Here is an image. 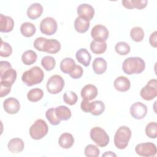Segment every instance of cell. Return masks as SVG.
<instances>
[{
  "mask_svg": "<svg viewBox=\"0 0 157 157\" xmlns=\"http://www.w3.org/2000/svg\"><path fill=\"white\" fill-rule=\"evenodd\" d=\"M145 68L144 61L140 57H129L123 63L122 69L128 74H138L142 72Z\"/></svg>",
  "mask_w": 157,
  "mask_h": 157,
  "instance_id": "6da1fadb",
  "label": "cell"
},
{
  "mask_svg": "<svg viewBox=\"0 0 157 157\" xmlns=\"http://www.w3.org/2000/svg\"><path fill=\"white\" fill-rule=\"evenodd\" d=\"M44 77L43 71L38 66H34L23 72L21 76L22 82L28 86L41 83Z\"/></svg>",
  "mask_w": 157,
  "mask_h": 157,
  "instance_id": "7a4b0ae2",
  "label": "cell"
},
{
  "mask_svg": "<svg viewBox=\"0 0 157 157\" xmlns=\"http://www.w3.org/2000/svg\"><path fill=\"white\" fill-rule=\"evenodd\" d=\"M131 137V129L128 126H121L115 132L113 139L114 144L118 149H124L127 147Z\"/></svg>",
  "mask_w": 157,
  "mask_h": 157,
  "instance_id": "3957f363",
  "label": "cell"
},
{
  "mask_svg": "<svg viewBox=\"0 0 157 157\" xmlns=\"http://www.w3.org/2000/svg\"><path fill=\"white\" fill-rule=\"evenodd\" d=\"M17 71L12 69L10 63L7 61L0 62V78L1 81L10 83L12 85L16 80Z\"/></svg>",
  "mask_w": 157,
  "mask_h": 157,
  "instance_id": "277c9868",
  "label": "cell"
},
{
  "mask_svg": "<svg viewBox=\"0 0 157 157\" xmlns=\"http://www.w3.org/2000/svg\"><path fill=\"white\" fill-rule=\"evenodd\" d=\"M48 127L42 119L37 120L29 128V135L33 139L40 140L47 135Z\"/></svg>",
  "mask_w": 157,
  "mask_h": 157,
  "instance_id": "5b68a950",
  "label": "cell"
},
{
  "mask_svg": "<svg viewBox=\"0 0 157 157\" xmlns=\"http://www.w3.org/2000/svg\"><path fill=\"white\" fill-rule=\"evenodd\" d=\"M90 136L91 140L99 147L107 146L110 141V138L104 129L101 127H94L90 130Z\"/></svg>",
  "mask_w": 157,
  "mask_h": 157,
  "instance_id": "8992f818",
  "label": "cell"
},
{
  "mask_svg": "<svg viewBox=\"0 0 157 157\" xmlns=\"http://www.w3.org/2000/svg\"><path fill=\"white\" fill-rule=\"evenodd\" d=\"M64 86V81L61 76L53 75L51 76L46 85L48 92L52 94H56L60 93Z\"/></svg>",
  "mask_w": 157,
  "mask_h": 157,
  "instance_id": "52a82bcc",
  "label": "cell"
},
{
  "mask_svg": "<svg viewBox=\"0 0 157 157\" xmlns=\"http://www.w3.org/2000/svg\"><path fill=\"white\" fill-rule=\"evenodd\" d=\"M140 95L145 101H150L155 98L157 96L156 79L150 80L147 85L140 90Z\"/></svg>",
  "mask_w": 157,
  "mask_h": 157,
  "instance_id": "ba28073f",
  "label": "cell"
},
{
  "mask_svg": "<svg viewBox=\"0 0 157 157\" xmlns=\"http://www.w3.org/2000/svg\"><path fill=\"white\" fill-rule=\"evenodd\" d=\"M58 29L56 21L52 17L44 18L40 23V30L44 34L51 36L54 34Z\"/></svg>",
  "mask_w": 157,
  "mask_h": 157,
  "instance_id": "9c48e42d",
  "label": "cell"
},
{
  "mask_svg": "<svg viewBox=\"0 0 157 157\" xmlns=\"http://www.w3.org/2000/svg\"><path fill=\"white\" fill-rule=\"evenodd\" d=\"M135 151L141 156H154L157 152L156 146L152 142L139 144L136 146Z\"/></svg>",
  "mask_w": 157,
  "mask_h": 157,
  "instance_id": "30bf717a",
  "label": "cell"
},
{
  "mask_svg": "<svg viewBox=\"0 0 157 157\" xmlns=\"http://www.w3.org/2000/svg\"><path fill=\"white\" fill-rule=\"evenodd\" d=\"M109 32L107 28L102 25H96L91 29V36L92 38L97 41L105 42L109 37Z\"/></svg>",
  "mask_w": 157,
  "mask_h": 157,
  "instance_id": "8fae6325",
  "label": "cell"
},
{
  "mask_svg": "<svg viewBox=\"0 0 157 157\" xmlns=\"http://www.w3.org/2000/svg\"><path fill=\"white\" fill-rule=\"evenodd\" d=\"M147 113V106L140 102H136L131 105L130 107L131 115L136 120H140L144 118Z\"/></svg>",
  "mask_w": 157,
  "mask_h": 157,
  "instance_id": "7c38bea8",
  "label": "cell"
},
{
  "mask_svg": "<svg viewBox=\"0 0 157 157\" xmlns=\"http://www.w3.org/2000/svg\"><path fill=\"white\" fill-rule=\"evenodd\" d=\"M60 49L61 44L58 40L53 39H48L45 38L42 47V52L51 54H55L58 53Z\"/></svg>",
  "mask_w": 157,
  "mask_h": 157,
  "instance_id": "4fadbf2b",
  "label": "cell"
},
{
  "mask_svg": "<svg viewBox=\"0 0 157 157\" xmlns=\"http://www.w3.org/2000/svg\"><path fill=\"white\" fill-rule=\"evenodd\" d=\"M77 14L79 17L83 18L88 21H90L94 17V9L90 4H81L77 7Z\"/></svg>",
  "mask_w": 157,
  "mask_h": 157,
  "instance_id": "5bb4252c",
  "label": "cell"
},
{
  "mask_svg": "<svg viewBox=\"0 0 157 157\" xmlns=\"http://www.w3.org/2000/svg\"><path fill=\"white\" fill-rule=\"evenodd\" d=\"M3 107L7 113L9 114H15L20 110V104L17 99L10 97L4 101Z\"/></svg>",
  "mask_w": 157,
  "mask_h": 157,
  "instance_id": "9a60e30c",
  "label": "cell"
},
{
  "mask_svg": "<svg viewBox=\"0 0 157 157\" xmlns=\"http://www.w3.org/2000/svg\"><path fill=\"white\" fill-rule=\"evenodd\" d=\"M80 94L83 99L91 101L97 96L98 89L94 85L88 84L83 86L81 90Z\"/></svg>",
  "mask_w": 157,
  "mask_h": 157,
  "instance_id": "2e32d148",
  "label": "cell"
},
{
  "mask_svg": "<svg viewBox=\"0 0 157 157\" xmlns=\"http://www.w3.org/2000/svg\"><path fill=\"white\" fill-rule=\"evenodd\" d=\"M43 7L40 3L35 2L31 4L28 8L26 13L31 20H36L39 18L43 12Z\"/></svg>",
  "mask_w": 157,
  "mask_h": 157,
  "instance_id": "e0dca14e",
  "label": "cell"
},
{
  "mask_svg": "<svg viewBox=\"0 0 157 157\" xmlns=\"http://www.w3.org/2000/svg\"><path fill=\"white\" fill-rule=\"evenodd\" d=\"M113 86L118 91L125 92L129 90L131 83L127 77L124 76H120L116 78L114 80Z\"/></svg>",
  "mask_w": 157,
  "mask_h": 157,
  "instance_id": "ac0fdd59",
  "label": "cell"
},
{
  "mask_svg": "<svg viewBox=\"0 0 157 157\" xmlns=\"http://www.w3.org/2000/svg\"><path fill=\"white\" fill-rule=\"evenodd\" d=\"M14 21L11 17L0 14V31L1 33H9L12 31Z\"/></svg>",
  "mask_w": 157,
  "mask_h": 157,
  "instance_id": "d6986e66",
  "label": "cell"
},
{
  "mask_svg": "<svg viewBox=\"0 0 157 157\" xmlns=\"http://www.w3.org/2000/svg\"><path fill=\"white\" fill-rule=\"evenodd\" d=\"M75 57L78 62L85 67L90 65L91 60V56L86 48H80L75 54Z\"/></svg>",
  "mask_w": 157,
  "mask_h": 157,
  "instance_id": "ffe728a7",
  "label": "cell"
},
{
  "mask_svg": "<svg viewBox=\"0 0 157 157\" xmlns=\"http://www.w3.org/2000/svg\"><path fill=\"white\" fill-rule=\"evenodd\" d=\"M24 142L20 138H13L9 140L7 147L9 150L13 153L21 152L24 149Z\"/></svg>",
  "mask_w": 157,
  "mask_h": 157,
  "instance_id": "44dd1931",
  "label": "cell"
},
{
  "mask_svg": "<svg viewBox=\"0 0 157 157\" xmlns=\"http://www.w3.org/2000/svg\"><path fill=\"white\" fill-rule=\"evenodd\" d=\"M123 6L128 9L136 8L137 9H144L148 3L147 0H123L121 1Z\"/></svg>",
  "mask_w": 157,
  "mask_h": 157,
  "instance_id": "7402d4cb",
  "label": "cell"
},
{
  "mask_svg": "<svg viewBox=\"0 0 157 157\" xmlns=\"http://www.w3.org/2000/svg\"><path fill=\"white\" fill-rule=\"evenodd\" d=\"M92 66L93 71L95 74L101 75L106 71L107 64L106 61L104 58L99 57L94 59Z\"/></svg>",
  "mask_w": 157,
  "mask_h": 157,
  "instance_id": "603a6c76",
  "label": "cell"
},
{
  "mask_svg": "<svg viewBox=\"0 0 157 157\" xmlns=\"http://www.w3.org/2000/svg\"><path fill=\"white\" fill-rule=\"evenodd\" d=\"M58 143L60 147L63 148H70L74 145V139L71 134L64 132L59 137Z\"/></svg>",
  "mask_w": 157,
  "mask_h": 157,
  "instance_id": "cb8c5ba5",
  "label": "cell"
},
{
  "mask_svg": "<svg viewBox=\"0 0 157 157\" xmlns=\"http://www.w3.org/2000/svg\"><path fill=\"white\" fill-rule=\"evenodd\" d=\"M57 118L60 121H66L69 120L72 115L71 110L65 105H59L55 109Z\"/></svg>",
  "mask_w": 157,
  "mask_h": 157,
  "instance_id": "d4e9b609",
  "label": "cell"
},
{
  "mask_svg": "<svg viewBox=\"0 0 157 157\" xmlns=\"http://www.w3.org/2000/svg\"><path fill=\"white\" fill-rule=\"evenodd\" d=\"M90 21L81 17H77L74 21V28L77 32L85 33L90 27Z\"/></svg>",
  "mask_w": 157,
  "mask_h": 157,
  "instance_id": "484cf974",
  "label": "cell"
},
{
  "mask_svg": "<svg viewBox=\"0 0 157 157\" xmlns=\"http://www.w3.org/2000/svg\"><path fill=\"white\" fill-rule=\"evenodd\" d=\"M75 63L72 58H66L61 61L59 67L63 73L69 74L75 67Z\"/></svg>",
  "mask_w": 157,
  "mask_h": 157,
  "instance_id": "4316f807",
  "label": "cell"
},
{
  "mask_svg": "<svg viewBox=\"0 0 157 157\" xmlns=\"http://www.w3.org/2000/svg\"><path fill=\"white\" fill-rule=\"evenodd\" d=\"M106 49L107 44L104 41L102 42L93 40L90 44V50L94 54H102L105 52Z\"/></svg>",
  "mask_w": 157,
  "mask_h": 157,
  "instance_id": "83f0119b",
  "label": "cell"
},
{
  "mask_svg": "<svg viewBox=\"0 0 157 157\" xmlns=\"http://www.w3.org/2000/svg\"><path fill=\"white\" fill-rule=\"evenodd\" d=\"M37 55L36 53L31 50L25 51L21 56V61L25 65L29 66L34 64L37 60Z\"/></svg>",
  "mask_w": 157,
  "mask_h": 157,
  "instance_id": "f1b7e54d",
  "label": "cell"
},
{
  "mask_svg": "<svg viewBox=\"0 0 157 157\" xmlns=\"http://www.w3.org/2000/svg\"><path fill=\"white\" fill-rule=\"evenodd\" d=\"M36 31V28L34 25L30 22L23 23L20 27V32L21 34L26 37L33 36Z\"/></svg>",
  "mask_w": 157,
  "mask_h": 157,
  "instance_id": "f546056e",
  "label": "cell"
},
{
  "mask_svg": "<svg viewBox=\"0 0 157 157\" xmlns=\"http://www.w3.org/2000/svg\"><path fill=\"white\" fill-rule=\"evenodd\" d=\"M105 110V104L101 101H94L91 102L90 112L94 116L101 115Z\"/></svg>",
  "mask_w": 157,
  "mask_h": 157,
  "instance_id": "4dcf8cb0",
  "label": "cell"
},
{
  "mask_svg": "<svg viewBox=\"0 0 157 157\" xmlns=\"http://www.w3.org/2000/svg\"><path fill=\"white\" fill-rule=\"evenodd\" d=\"M44 96V91L39 88H33L27 94V98L31 102H37L40 101Z\"/></svg>",
  "mask_w": 157,
  "mask_h": 157,
  "instance_id": "1f68e13d",
  "label": "cell"
},
{
  "mask_svg": "<svg viewBox=\"0 0 157 157\" xmlns=\"http://www.w3.org/2000/svg\"><path fill=\"white\" fill-rule=\"evenodd\" d=\"M130 36L132 40L134 42H141L144 38V31L141 27H134L130 31Z\"/></svg>",
  "mask_w": 157,
  "mask_h": 157,
  "instance_id": "d6a6232c",
  "label": "cell"
},
{
  "mask_svg": "<svg viewBox=\"0 0 157 157\" xmlns=\"http://www.w3.org/2000/svg\"><path fill=\"white\" fill-rule=\"evenodd\" d=\"M41 65L47 71H52L56 65V61L51 56H45L41 59Z\"/></svg>",
  "mask_w": 157,
  "mask_h": 157,
  "instance_id": "836d02e7",
  "label": "cell"
},
{
  "mask_svg": "<svg viewBox=\"0 0 157 157\" xmlns=\"http://www.w3.org/2000/svg\"><path fill=\"white\" fill-rule=\"evenodd\" d=\"M115 52L120 55H126L130 52V46L125 42H119L115 46Z\"/></svg>",
  "mask_w": 157,
  "mask_h": 157,
  "instance_id": "e575fe53",
  "label": "cell"
},
{
  "mask_svg": "<svg viewBox=\"0 0 157 157\" xmlns=\"http://www.w3.org/2000/svg\"><path fill=\"white\" fill-rule=\"evenodd\" d=\"M45 117L49 123L52 125L56 126L61 123V121L57 118L56 115L54 108L48 109L45 112Z\"/></svg>",
  "mask_w": 157,
  "mask_h": 157,
  "instance_id": "d590c367",
  "label": "cell"
},
{
  "mask_svg": "<svg viewBox=\"0 0 157 157\" xmlns=\"http://www.w3.org/2000/svg\"><path fill=\"white\" fill-rule=\"evenodd\" d=\"M78 99L77 95L72 91H66L63 94V100L64 102L70 105H74Z\"/></svg>",
  "mask_w": 157,
  "mask_h": 157,
  "instance_id": "8d00e7d4",
  "label": "cell"
},
{
  "mask_svg": "<svg viewBox=\"0 0 157 157\" xmlns=\"http://www.w3.org/2000/svg\"><path fill=\"white\" fill-rule=\"evenodd\" d=\"M146 135L151 139H156L157 137V123L156 122H150L145 128Z\"/></svg>",
  "mask_w": 157,
  "mask_h": 157,
  "instance_id": "74e56055",
  "label": "cell"
},
{
  "mask_svg": "<svg viewBox=\"0 0 157 157\" xmlns=\"http://www.w3.org/2000/svg\"><path fill=\"white\" fill-rule=\"evenodd\" d=\"M84 153L88 157H98L99 155L100 151L98 147L93 144H89L86 146Z\"/></svg>",
  "mask_w": 157,
  "mask_h": 157,
  "instance_id": "f35d334b",
  "label": "cell"
},
{
  "mask_svg": "<svg viewBox=\"0 0 157 157\" xmlns=\"http://www.w3.org/2000/svg\"><path fill=\"white\" fill-rule=\"evenodd\" d=\"M12 53V48L10 44L7 42H3L1 40V48H0V56L2 57H8Z\"/></svg>",
  "mask_w": 157,
  "mask_h": 157,
  "instance_id": "ab89813d",
  "label": "cell"
},
{
  "mask_svg": "<svg viewBox=\"0 0 157 157\" xmlns=\"http://www.w3.org/2000/svg\"><path fill=\"white\" fill-rule=\"evenodd\" d=\"M12 85L4 81L0 82V97L2 98L7 96L11 90Z\"/></svg>",
  "mask_w": 157,
  "mask_h": 157,
  "instance_id": "60d3db41",
  "label": "cell"
},
{
  "mask_svg": "<svg viewBox=\"0 0 157 157\" xmlns=\"http://www.w3.org/2000/svg\"><path fill=\"white\" fill-rule=\"evenodd\" d=\"M83 73V70L82 66L79 65H76L75 67L74 68V69L69 74V75L71 76V77H72L74 79H78L82 76Z\"/></svg>",
  "mask_w": 157,
  "mask_h": 157,
  "instance_id": "b9f144b4",
  "label": "cell"
},
{
  "mask_svg": "<svg viewBox=\"0 0 157 157\" xmlns=\"http://www.w3.org/2000/svg\"><path fill=\"white\" fill-rule=\"evenodd\" d=\"M156 39H157V32L156 31H154L153 33L151 34L150 37H149V42L151 46H152L154 48L157 47V42H156Z\"/></svg>",
  "mask_w": 157,
  "mask_h": 157,
  "instance_id": "7bdbcfd3",
  "label": "cell"
},
{
  "mask_svg": "<svg viewBox=\"0 0 157 157\" xmlns=\"http://www.w3.org/2000/svg\"><path fill=\"white\" fill-rule=\"evenodd\" d=\"M90 105H91V102H90L89 101L83 99L82 101L81 102V104H80L81 109L85 112H87V113L90 112Z\"/></svg>",
  "mask_w": 157,
  "mask_h": 157,
  "instance_id": "ee69618b",
  "label": "cell"
},
{
  "mask_svg": "<svg viewBox=\"0 0 157 157\" xmlns=\"http://www.w3.org/2000/svg\"><path fill=\"white\" fill-rule=\"evenodd\" d=\"M102 157L103 156H117V155L114 153H113L112 151H107L105 153H104L102 155Z\"/></svg>",
  "mask_w": 157,
  "mask_h": 157,
  "instance_id": "f6af8a7d",
  "label": "cell"
}]
</instances>
